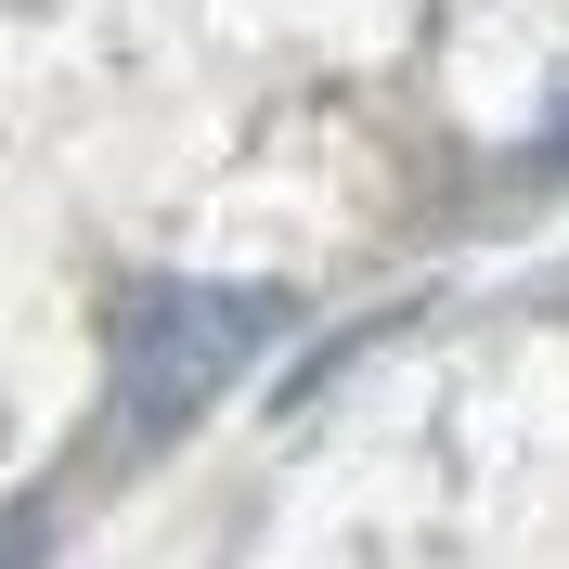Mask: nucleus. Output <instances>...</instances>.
I'll return each mask as SVG.
<instances>
[{
  "instance_id": "1",
  "label": "nucleus",
  "mask_w": 569,
  "mask_h": 569,
  "mask_svg": "<svg viewBox=\"0 0 569 569\" xmlns=\"http://www.w3.org/2000/svg\"><path fill=\"white\" fill-rule=\"evenodd\" d=\"M272 323H284V298H259V284H130V311H117V389H104V466L169 453L181 427L247 376V350Z\"/></svg>"
},
{
  "instance_id": "2",
  "label": "nucleus",
  "mask_w": 569,
  "mask_h": 569,
  "mask_svg": "<svg viewBox=\"0 0 569 569\" xmlns=\"http://www.w3.org/2000/svg\"><path fill=\"white\" fill-rule=\"evenodd\" d=\"M52 557V518H39V505H13V518H0V569H39Z\"/></svg>"
}]
</instances>
